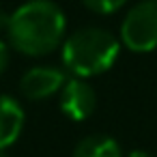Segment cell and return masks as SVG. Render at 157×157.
Instances as JSON below:
<instances>
[{
	"instance_id": "8992f818",
	"label": "cell",
	"mask_w": 157,
	"mask_h": 157,
	"mask_svg": "<svg viewBox=\"0 0 157 157\" xmlns=\"http://www.w3.org/2000/svg\"><path fill=\"white\" fill-rule=\"evenodd\" d=\"M24 121L26 114L20 101L9 95H0V153H5L20 140Z\"/></svg>"
},
{
	"instance_id": "3957f363",
	"label": "cell",
	"mask_w": 157,
	"mask_h": 157,
	"mask_svg": "<svg viewBox=\"0 0 157 157\" xmlns=\"http://www.w3.org/2000/svg\"><path fill=\"white\" fill-rule=\"evenodd\" d=\"M121 45L146 54L157 48V0H142L131 7L121 24Z\"/></svg>"
},
{
	"instance_id": "7a4b0ae2",
	"label": "cell",
	"mask_w": 157,
	"mask_h": 157,
	"mask_svg": "<svg viewBox=\"0 0 157 157\" xmlns=\"http://www.w3.org/2000/svg\"><path fill=\"white\" fill-rule=\"evenodd\" d=\"M121 54V39H116L110 30L86 26L71 33L63 41V65L65 69L80 80L95 78L112 69Z\"/></svg>"
},
{
	"instance_id": "52a82bcc",
	"label": "cell",
	"mask_w": 157,
	"mask_h": 157,
	"mask_svg": "<svg viewBox=\"0 0 157 157\" xmlns=\"http://www.w3.org/2000/svg\"><path fill=\"white\" fill-rule=\"evenodd\" d=\"M73 157H123V151L114 138L103 133H93L75 144Z\"/></svg>"
},
{
	"instance_id": "8fae6325",
	"label": "cell",
	"mask_w": 157,
	"mask_h": 157,
	"mask_svg": "<svg viewBox=\"0 0 157 157\" xmlns=\"http://www.w3.org/2000/svg\"><path fill=\"white\" fill-rule=\"evenodd\" d=\"M127 157H153L151 153H146V151H131Z\"/></svg>"
},
{
	"instance_id": "30bf717a",
	"label": "cell",
	"mask_w": 157,
	"mask_h": 157,
	"mask_svg": "<svg viewBox=\"0 0 157 157\" xmlns=\"http://www.w3.org/2000/svg\"><path fill=\"white\" fill-rule=\"evenodd\" d=\"M9 22H11V13H7L2 7H0V35L9 30Z\"/></svg>"
},
{
	"instance_id": "9c48e42d",
	"label": "cell",
	"mask_w": 157,
	"mask_h": 157,
	"mask_svg": "<svg viewBox=\"0 0 157 157\" xmlns=\"http://www.w3.org/2000/svg\"><path fill=\"white\" fill-rule=\"evenodd\" d=\"M9 58H11V52H9V45L0 39V75L5 73V69L9 67Z\"/></svg>"
},
{
	"instance_id": "5b68a950",
	"label": "cell",
	"mask_w": 157,
	"mask_h": 157,
	"mask_svg": "<svg viewBox=\"0 0 157 157\" xmlns=\"http://www.w3.org/2000/svg\"><path fill=\"white\" fill-rule=\"evenodd\" d=\"M69 78L58 67H33L20 80V90L30 101H43L63 90Z\"/></svg>"
},
{
	"instance_id": "ba28073f",
	"label": "cell",
	"mask_w": 157,
	"mask_h": 157,
	"mask_svg": "<svg viewBox=\"0 0 157 157\" xmlns=\"http://www.w3.org/2000/svg\"><path fill=\"white\" fill-rule=\"evenodd\" d=\"M127 0H82V5L86 9H90L93 13H99V15H110L114 11H118Z\"/></svg>"
},
{
	"instance_id": "6da1fadb",
	"label": "cell",
	"mask_w": 157,
	"mask_h": 157,
	"mask_svg": "<svg viewBox=\"0 0 157 157\" xmlns=\"http://www.w3.org/2000/svg\"><path fill=\"white\" fill-rule=\"evenodd\" d=\"M67 17L52 0H28L11 13L9 43L26 56H45L63 48Z\"/></svg>"
},
{
	"instance_id": "277c9868",
	"label": "cell",
	"mask_w": 157,
	"mask_h": 157,
	"mask_svg": "<svg viewBox=\"0 0 157 157\" xmlns=\"http://www.w3.org/2000/svg\"><path fill=\"white\" fill-rule=\"evenodd\" d=\"M58 95H60V101H58L60 103V112L67 118H71V121H78V123L86 121L95 112L97 95H95V88L86 80L69 78Z\"/></svg>"
}]
</instances>
